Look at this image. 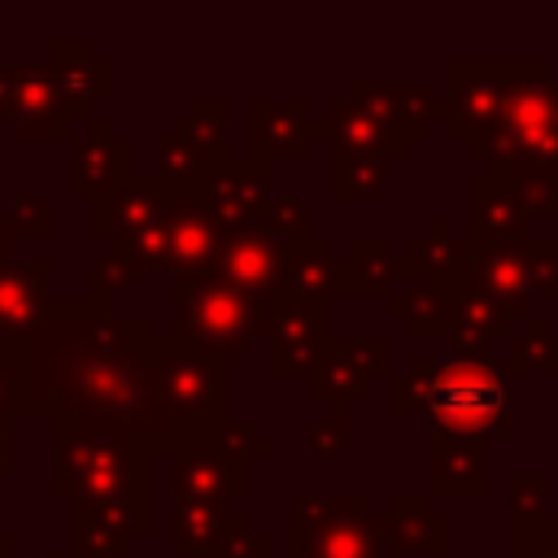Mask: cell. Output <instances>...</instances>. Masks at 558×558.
<instances>
[{
    "label": "cell",
    "instance_id": "6da1fadb",
    "mask_svg": "<svg viewBox=\"0 0 558 558\" xmlns=\"http://www.w3.org/2000/svg\"><path fill=\"white\" fill-rule=\"evenodd\" d=\"M153 327L122 318L100 296L52 301L48 318L22 344L17 414L48 418L52 436L105 432L166 453V427L153 401Z\"/></svg>",
    "mask_w": 558,
    "mask_h": 558
},
{
    "label": "cell",
    "instance_id": "7a4b0ae2",
    "mask_svg": "<svg viewBox=\"0 0 558 558\" xmlns=\"http://www.w3.org/2000/svg\"><path fill=\"white\" fill-rule=\"evenodd\" d=\"M153 401L166 427V453H183L196 445H209L227 427V362L179 344L157 340L153 344Z\"/></svg>",
    "mask_w": 558,
    "mask_h": 558
},
{
    "label": "cell",
    "instance_id": "3957f363",
    "mask_svg": "<svg viewBox=\"0 0 558 558\" xmlns=\"http://www.w3.org/2000/svg\"><path fill=\"white\" fill-rule=\"evenodd\" d=\"M57 440L52 493L70 506H148V445L105 432H70Z\"/></svg>",
    "mask_w": 558,
    "mask_h": 558
},
{
    "label": "cell",
    "instance_id": "277c9868",
    "mask_svg": "<svg viewBox=\"0 0 558 558\" xmlns=\"http://www.w3.org/2000/svg\"><path fill=\"white\" fill-rule=\"evenodd\" d=\"M174 301H179V314H174L170 340L205 349L214 357L248 353V344L257 340L262 323L270 318L262 296H248V292H240L231 283H218L209 275L174 279Z\"/></svg>",
    "mask_w": 558,
    "mask_h": 558
},
{
    "label": "cell",
    "instance_id": "5b68a950",
    "mask_svg": "<svg viewBox=\"0 0 558 558\" xmlns=\"http://www.w3.org/2000/svg\"><path fill=\"white\" fill-rule=\"evenodd\" d=\"M432 418L453 436H497L506 432V388L488 362L462 357L432 375L427 384Z\"/></svg>",
    "mask_w": 558,
    "mask_h": 558
},
{
    "label": "cell",
    "instance_id": "8992f818",
    "mask_svg": "<svg viewBox=\"0 0 558 558\" xmlns=\"http://www.w3.org/2000/svg\"><path fill=\"white\" fill-rule=\"evenodd\" d=\"M9 70H13V113L4 126L13 131V140H65L74 113L57 65L48 57H17Z\"/></svg>",
    "mask_w": 558,
    "mask_h": 558
},
{
    "label": "cell",
    "instance_id": "52a82bcc",
    "mask_svg": "<svg viewBox=\"0 0 558 558\" xmlns=\"http://www.w3.org/2000/svg\"><path fill=\"white\" fill-rule=\"evenodd\" d=\"M166 235V270L174 279H201L214 270V257L222 248V227L214 222L205 192H174L161 214Z\"/></svg>",
    "mask_w": 558,
    "mask_h": 558
},
{
    "label": "cell",
    "instance_id": "ba28073f",
    "mask_svg": "<svg viewBox=\"0 0 558 558\" xmlns=\"http://www.w3.org/2000/svg\"><path fill=\"white\" fill-rule=\"evenodd\" d=\"M126 183H131V140L118 135L109 118H92L70 148V196L96 205Z\"/></svg>",
    "mask_w": 558,
    "mask_h": 558
},
{
    "label": "cell",
    "instance_id": "9c48e42d",
    "mask_svg": "<svg viewBox=\"0 0 558 558\" xmlns=\"http://www.w3.org/2000/svg\"><path fill=\"white\" fill-rule=\"evenodd\" d=\"M288 257H292V248L253 222V227H244V231L222 235V248H218V257H214L209 279L231 283V288H240V292H248V296H262V292H270V288L283 283Z\"/></svg>",
    "mask_w": 558,
    "mask_h": 558
},
{
    "label": "cell",
    "instance_id": "30bf717a",
    "mask_svg": "<svg viewBox=\"0 0 558 558\" xmlns=\"http://www.w3.org/2000/svg\"><path fill=\"white\" fill-rule=\"evenodd\" d=\"M244 458L227 453L218 436L209 445L174 453V506H227V497L244 493Z\"/></svg>",
    "mask_w": 558,
    "mask_h": 558
},
{
    "label": "cell",
    "instance_id": "8fae6325",
    "mask_svg": "<svg viewBox=\"0 0 558 558\" xmlns=\"http://www.w3.org/2000/svg\"><path fill=\"white\" fill-rule=\"evenodd\" d=\"M48 275H52L48 257L0 266V344L4 349H22L31 340V331L48 318V305H52Z\"/></svg>",
    "mask_w": 558,
    "mask_h": 558
},
{
    "label": "cell",
    "instance_id": "7c38bea8",
    "mask_svg": "<svg viewBox=\"0 0 558 558\" xmlns=\"http://www.w3.org/2000/svg\"><path fill=\"white\" fill-rule=\"evenodd\" d=\"M148 532V506H70V558H122Z\"/></svg>",
    "mask_w": 558,
    "mask_h": 558
},
{
    "label": "cell",
    "instance_id": "4fadbf2b",
    "mask_svg": "<svg viewBox=\"0 0 558 558\" xmlns=\"http://www.w3.org/2000/svg\"><path fill=\"white\" fill-rule=\"evenodd\" d=\"M170 196H174V187L161 183V179H131L126 187H118L113 196H105V201L92 205V222L87 227H92L96 240L122 244V240L148 231L166 214Z\"/></svg>",
    "mask_w": 558,
    "mask_h": 558
},
{
    "label": "cell",
    "instance_id": "5bb4252c",
    "mask_svg": "<svg viewBox=\"0 0 558 558\" xmlns=\"http://www.w3.org/2000/svg\"><path fill=\"white\" fill-rule=\"evenodd\" d=\"M205 205L214 214V222L222 227V235L253 227L262 201H266V174L257 161H222L209 179H205Z\"/></svg>",
    "mask_w": 558,
    "mask_h": 558
},
{
    "label": "cell",
    "instance_id": "9a60e30c",
    "mask_svg": "<svg viewBox=\"0 0 558 558\" xmlns=\"http://www.w3.org/2000/svg\"><path fill=\"white\" fill-rule=\"evenodd\" d=\"M48 61L57 65L61 74V87H65V100H70V113L74 118H87L92 122V105L109 96L113 87V74H109V61H100L92 52L87 39H57L48 48Z\"/></svg>",
    "mask_w": 558,
    "mask_h": 558
},
{
    "label": "cell",
    "instance_id": "2e32d148",
    "mask_svg": "<svg viewBox=\"0 0 558 558\" xmlns=\"http://www.w3.org/2000/svg\"><path fill=\"white\" fill-rule=\"evenodd\" d=\"M432 462H440V466H432V475H440V480H432L436 488H445V493H480V458H475V449H462V445L436 436L432 440Z\"/></svg>",
    "mask_w": 558,
    "mask_h": 558
},
{
    "label": "cell",
    "instance_id": "e0dca14e",
    "mask_svg": "<svg viewBox=\"0 0 558 558\" xmlns=\"http://www.w3.org/2000/svg\"><path fill=\"white\" fill-rule=\"evenodd\" d=\"M13 240H48L52 235V201L48 196H13L4 209Z\"/></svg>",
    "mask_w": 558,
    "mask_h": 558
},
{
    "label": "cell",
    "instance_id": "ac0fdd59",
    "mask_svg": "<svg viewBox=\"0 0 558 558\" xmlns=\"http://www.w3.org/2000/svg\"><path fill=\"white\" fill-rule=\"evenodd\" d=\"M22 375H26V353L22 349H0V418H17L22 405Z\"/></svg>",
    "mask_w": 558,
    "mask_h": 558
},
{
    "label": "cell",
    "instance_id": "d6986e66",
    "mask_svg": "<svg viewBox=\"0 0 558 558\" xmlns=\"http://www.w3.org/2000/svg\"><path fill=\"white\" fill-rule=\"evenodd\" d=\"M140 275L118 257V253H105L96 266H92V296H100V301H109L113 292H126L131 283H135Z\"/></svg>",
    "mask_w": 558,
    "mask_h": 558
},
{
    "label": "cell",
    "instance_id": "ffe728a7",
    "mask_svg": "<svg viewBox=\"0 0 558 558\" xmlns=\"http://www.w3.org/2000/svg\"><path fill=\"white\" fill-rule=\"evenodd\" d=\"M13 471V423L0 418V480Z\"/></svg>",
    "mask_w": 558,
    "mask_h": 558
},
{
    "label": "cell",
    "instance_id": "44dd1931",
    "mask_svg": "<svg viewBox=\"0 0 558 558\" xmlns=\"http://www.w3.org/2000/svg\"><path fill=\"white\" fill-rule=\"evenodd\" d=\"M9 113H13V70L0 65V122H9Z\"/></svg>",
    "mask_w": 558,
    "mask_h": 558
},
{
    "label": "cell",
    "instance_id": "7402d4cb",
    "mask_svg": "<svg viewBox=\"0 0 558 558\" xmlns=\"http://www.w3.org/2000/svg\"><path fill=\"white\" fill-rule=\"evenodd\" d=\"M4 262H13V231H9V222H4V214H0V266Z\"/></svg>",
    "mask_w": 558,
    "mask_h": 558
},
{
    "label": "cell",
    "instance_id": "603a6c76",
    "mask_svg": "<svg viewBox=\"0 0 558 558\" xmlns=\"http://www.w3.org/2000/svg\"><path fill=\"white\" fill-rule=\"evenodd\" d=\"M0 558H13V541L0 532Z\"/></svg>",
    "mask_w": 558,
    "mask_h": 558
},
{
    "label": "cell",
    "instance_id": "cb8c5ba5",
    "mask_svg": "<svg viewBox=\"0 0 558 558\" xmlns=\"http://www.w3.org/2000/svg\"><path fill=\"white\" fill-rule=\"evenodd\" d=\"M214 558H244V554H240V545H231L227 554H214Z\"/></svg>",
    "mask_w": 558,
    "mask_h": 558
},
{
    "label": "cell",
    "instance_id": "d4e9b609",
    "mask_svg": "<svg viewBox=\"0 0 558 558\" xmlns=\"http://www.w3.org/2000/svg\"><path fill=\"white\" fill-rule=\"evenodd\" d=\"M35 558H70V554H35Z\"/></svg>",
    "mask_w": 558,
    "mask_h": 558
},
{
    "label": "cell",
    "instance_id": "484cf974",
    "mask_svg": "<svg viewBox=\"0 0 558 558\" xmlns=\"http://www.w3.org/2000/svg\"><path fill=\"white\" fill-rule=\"evenodd\" d=\"M523 558H536V554H523Z\"/></svg>",
    "mask_w": 558,
    "mask_h": 558
},
{
    "label": "cell",
    "instance_id": "4316f807",
    "mask_svg": "<svg viewBox=\"0 0 558 558\" xmlns=\"http://www.w3.org/2000/svg\"><path fill=\"white\" fill-rule=\"evenodd\" d=\"M0 349H4V344H0Z\"/></svg>",
    "mask_w": 558,
    "mask_h": 558
}]
</instances>
